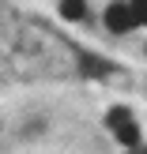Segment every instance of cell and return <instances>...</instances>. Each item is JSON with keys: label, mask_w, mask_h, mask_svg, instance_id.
I'll list each match as a JSON object with an SVG mask.
<instances>
[{"label": "cell", "mask_w": 147, "mask_h": 154, "mask_svg": "<svg viewBox=\"0 0 147 154\" xmlns=\"http://www.w3.org/2000/svg\"><path fill=\"white\" fill-rule=\"evenodd\" d=\"M136 11V19H140V26H147V0H128Z\"/></svg>", "instance_id": "cell-5"}, {"label": "cell", "mask_w": 147, "mask_h": 154, "mask_svg": "<svg viewBox=\"0 0 147 154\" xmlns=\"http://www.w3.org/2000/svg\"><path fill=\"white\" fill-rule=\"evenodd\" d=\"M113 139H117L125 150H140V147H143V132H140V124H136V117L128 120V124L113 128Z\"/></svg>", "instance_id": "cell-2"}, {"label": "cell", "mask_w": 147, "mask_h": 154, "mask_svg": "<svg viewBox=\"0 0 147 154\" xmlns=\"http://www.w3.org/2000/svg\"><path fill=\"white\" fill-rule=\"evenodd\" d=\"M140 154H147V147H140Z\"/></svg>", "instance_id": "cell-7"}, {"label": "cell", "mask_w": 147, "mask_h": 154, "mask_svg": "<svg viewBox=\"0 0 147 154\" xmlns=\"http://www.w3.org/2000/svg\"><path fill=\"white\" fill-rule=\"evenodd\" d=\"M128 120H132V113H128V105H113L110 113H106V128H121V124H128Z\"/></svg>", "instance_id": "cell-4"}, {"label": "cell", "mask_w": 147, "mask_h": 154, "mask_svg": "<svg viewBox=\"0 0 147 154\" xmlns=\"http://www.w3.org/2000/svg\"><path fill=\"white\" fill-rule=\"evenodd\" d=\"M106 30L110 34H132L136 26H140V19H136L132 4L128 0H113V4H106V15H102Z\"/></svg>", "instance_id": "cell-1"}, {"label": "cell", "mask_w": 147, "mask_h": 154, "mask_svg": "<svg viewBox=\"0 0 147 154\" xmlns=\"http://www.w3.org/2000/svg\"><path fill=\"white\" fill-rule=\"evenodd\" d=\"M125 154H140V150H125Z\"/></svg>", "instance_id": "cell-6"}, {"label": "cell", "mask_w": 147, "mask_h": 154, "mask_svg": "<svg viewBox=\"0 0 147 154\" xmlns=\"http://www.w3.org/2000/svg\"><path fill=\"white\" fill-rule=\"evenodd\" d=\"M60 15H64L68 23H79V19H87V0H60Z\"/></svg>", "instance_id": "cell-3"}]
</instances>
